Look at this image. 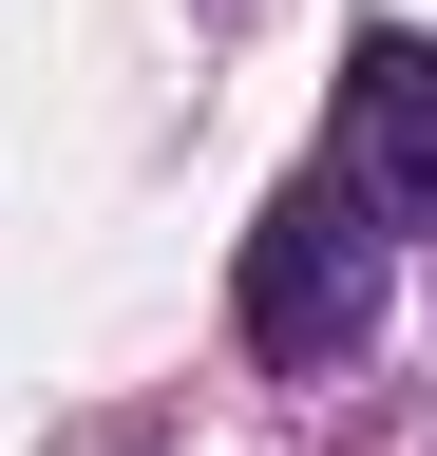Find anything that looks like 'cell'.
<instances>
[{"label":"cell","instance_id":"cell-1","mask_svg":"<svg viewBox=\"0 0 437 456\" xmlns=\"http://www.w3.org/2000/svg\"><path fill=\"white\" fill-rule=\"evenodd\" d=\"M361 323H380V191L361 171L266 191V228H247V342L266 362H343Z\"/></svg>","mask_w":437,"mask_h":456},{"label":"cell","instance_id":"cell-2","mask_svg":"<svg viewBox=\"0 0 437 456\" xmlns=\"http://www.w3.org/2000/svg\"><path fill=\"white\" fill-rule=\"evenodd\" d=\"M343 171L380 191V228H437V38L343 57Z\"/></svg>","mask_w":437,"mask_h":456}]
</instances>
